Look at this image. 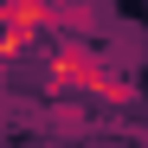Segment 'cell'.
<instances>
[{
    "label": "cell",
    "instance_id": "1",
    "mask_svg": "<svg viewBox=\"0 0 148 148\" xmlns=\"http://www.w3.org/2000/svg\"><path fill=\"white\" fill-rule=\"evenodd\" d=\"M39 90L45 97H77V103H110V110H135L142 103V84L116 58V45L71 39V32H52L45 64H39Z\"/></svg>",
    "mask_w": 148,
    "mask_h": 148
},
{
    "label": "cell",
    "instance_id": "2",
    "mask_svg": "<svg viewBox=\"0 0 148 148\" xmlns=\"http://www.w3.org/2000/svg\"><path fill=\"white\" fill-rule=\"evenodd\" d=\"M116 26L103 0H52V32H71V39H103ZM45 32V39H52Z\"/></svg>",
    "mask_w": 148,
    "mask_h": 148
},
{
    "label": "cell",
    "instance_id": "3",
    "mask_svg": "<svg viewBox=\"0 0 148 148\" xmlns=\"http://www.w3.org/2000/svg\"><path fill=\"white\" fill-rule=\"evenodd\" d=\"M26 45H39V39H32V26H26L13 7H7V0H0V64H13Z\"/></svg>",
    "mask_w": 148,
    "mask_h": 148
}]
</instances>
